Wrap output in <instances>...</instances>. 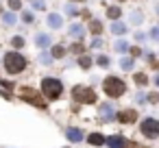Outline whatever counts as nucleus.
Returning a JSON list of instances; mask_svg holds the SVG:
<instances>
[{"label": "nucleus", "mask_w": 159, "mask_h": 148, "mask_svg": "<svg viewBox=\"0 0 159 148\" xmlns=\"http://www.w3.org/2000/svg\"><path fill=\"white\" fill-rule=\"evenodd\" d=\"M2 22H5L7 26H13V24H16V13H13V11L2 13Z\"/></svg>", "instance_id": "nucleus-16"}, {"label": "nucleus", "mask_w": 159, "mask_h": 148, "mask_svg": "<svg viewBox=\"0 0 159 148\" xmlns=\"http://www.w3.org/2000/svg\"><path fill=\"white\" fill-rule=\"evenodd\" d=\"M50 55H52L55 59H61V57L66 55V48H63V46H55V48L50 50Z\"/></svg>", "instance_id": "nucleus-19"}, {"label": "nucleus", "mask_w": 159, "mask_h": 148, "mask_svg": "<svg viewBox=\"0 0 159 148\" xmlns=\"http://www.w3.org/2000/svg\"><path fill=\"white\" fill-rule=\"evenodd\" d=\"M124 148H142V146H139V144H135V141H126V144H124Z\"/></svg>", "instance_id": "nucleus-36"}, {"label": "nucleus", "mask_w": 159, "mask_h": 148, "mask_svg": "<svg viewBox=\"0 0 159 148\" xmlns=\"http://www.w3.org/2000/svg\"><path fill=\"white\" fill-rule=\"evenodd\" d=\"M135 100H137V102H144V100H146V96H144V94H137V96H135Z\"/></svg>", "instance_id": "nucleus-38"}, {"label": "nucleus", "mask_w": 159, "mask_h": 148, "mask_svg": "<svg viewBox=\"0 0 159 148\" xmlns=\"http://www.w3.org/2000/svg\"><path fill=\"white\" fill-rule=\"evenodd\" d=\"M155 85L159 87V72H157V76H155Z\"/></svg>", "instance_id": "nucleus-39"}, {"label": "nucleus", "mask_w": 159, "mask_h": 148, "mask_svg": "<svg viewBox=\"0 0 159 148\" xmlns=\"http://www.w3.org/2000/svg\"><path fill=\"white\" fill-rule=\"evenodd\" d=\"M83 50H85L83 44H74V46H72V52H83Z\"/></svg>", "instance_id": "nucleus-34"}, {"label": "nucleus", "mask_w": 159, "mask_h": 148, "mask_svg": "<svg viewBox=\"0 0 159 148\" xmlns=\"http://www.w3.org/2000/svg\"><path fill=\"white\" fill-rule=\"evenodd\" d=\"M66 135H68V139H70L72 144L83 141V131H81V128H68V131H66Z\"/></svg>", "instance_id": "nucleus-9"}, {"label": "nucleus", "mask_w": 159, "mask_h": 148, "mask_svg": "<svg viewBox=\"0 0 159 148\" xmlns=\"http://www.w3.org/2000/svg\"><path fill=\"white\" fill-rule=\"evenodd\" d=\"M118 2H124V0H118Z\"/></svg>", "instance_id": "nucleus-41"}, {"label": "nucleus", "mask_w": 159, "mask_h": 148, "mask_svg": "<svg viewBox=\"0 0 159 148\" xmlns=\"http://www.w3.org/2000/svg\"><path fill=\"white\" fill-rule=\"evenodd\" d=\"M61 24H63L61 16H57V13H50V16H48V26H52V29H61Z\"/></svg>", "instance_id": "nucleus-12"}, {"label": "nucleus", "mask_w": 159, "mask_h": 148, "mask_svg": "<svg viewBox=\"0 0 159 148\" xmlns=\"http://www.w3.org/2000/svg\"><path fill=\"white\" fill-rule=\"evenodd\" d=\"M11 44H13L16 48H22V46H24V39H22V37H13V39H11Z\"/></svg>", "instance_id": "nucleus-29"}, {"label": "nucleus", "mask_w": 159, "mask_h": 148, "mask_svg": "<svg viewBox=\"0 0 159 148\" xmlns=\"http://www.w3.org/2000/svg\"><path fill=\"white\" fill-rule=\"evenodd\" d=\"M131 55H133V57H142V50H139V48H131Z\"/></svg>", "instance_id": "nucleus-37"}, {"label": "nucleus", "mask_w": 159, "mask_h": 148, "mask_svg": "<svg viewBox=\"0 0 159 148\" xmlns=\"http://www.w3.org/2000/svg\"><path fill=\"white\" fill-rule=\"evenodd\" d=\"M72 100L79 102V105H89V102H96V92L92 87H83V85H76L72 87Z\"/></svg>", "instance_id": "nucleus-4"}, {"label": "nucleus", "mask_w": 159, "mask_h": 148, "mask_svg": "<svg viewBox=\"0 0 159 148\" xmlns=\"http://www.w3.org/2000/svg\"><path fill=\"white\" fill-rule=\"evenodd\" d=\"M83 33H85V29H83L81 24H72V26H70V35H72V37H76V39H81V37H83Z\"/></svg>", "instance_id": "nucleus-15"}, {"label": "nucleus", "mask_w": 159, "mask_h": 148, "mask_svg": "<svg viewBox=\"0 0 159 148\" xmlns=\"http://www.w3.org/2000/svg\"><path fill=\"white\" fill-rule=\"evenodd\" d=\"M157 13H159V5H157Z\"/></svg>", "instance_id": "nucleus-40"}, {"label": "nucleus", "mask_w": 159, "mask_h": 148, "mask_svg": "<svg viewBox=\"0 0 159 148\" xmlns=\"http://www.w3.org/2000/svg\"><path fill=\"white\" fill-rule=\"evenodd\" d=\"M46 7V2H44V0H33V9H37V11H42Z\"/></svg>", "instance_id": "nucleus-27"}, {"label": "nucleus", "mask_w": 159, "mask_h": 148, "mask_svg": "<svg viewBox=\"0 0 159 148\" xmlns=\"http://www.w3.org/2000/svg\"><path fill=\"white\" fill-rule=\"evenodd\" d=\"M98 115H100V120H102V122H111V120L116 118V111H113V107H111V105H100Z\"/></svg>", "instance_id": "nucleus-8"}, {"label": "nucleus", "mask_w": 159, "mask_h": 148, "mask_svg": "<svg viewBox=\"0 0 159 148\" xmlns=\"http://www.w3.org/2000/svg\"><path fill=\"white\" fill-rule=\"evenodd\" d=\"M111 33H113V35H124V33H126V24L113 22V24H111Z\"/></svg>", "instance_id": "nucleus-14"}, {"label": "nucleus", "mask_w": 159, "mask_h": 148, "mask_svg": "<svg viewBox=\"0 0 159 148\" xmlns=\"http://www.w3.org/2000/svg\"><path fill=\"white\" fill-rule=\"evenodd\" d=\"M142 133L146 137H157L159 135V120H155V118L142 120Z\"/></svg>", "instance_id": "nucleus-6"}, {"label": "nucleus", "mask_w": 159, "mask_h": 148, "mask_svg": "<svg viewBox=\"0 0 159 148\" xmlns=\"http://www.w3.org/2000/svg\"><path fill=\"white\" fill-rule=\"evenodd\" d=\"M109 148H124V137H120V135H113V137H107V141H105Z\"/></svg>", "instance_id": "nucleus-10"}, {"label": "nucleus", "mask_w": 159, "mask_h": 148, "mask_svg": "<svg viewBox=\"0 0 159 148\" xmlns=\"http://www.w3.org/2000/svg\"><path fill=\"white\" fill-rule=\"evenodd\" d=\"M89 31H92V35H100V33H102V24H100L98 20H92V22H89Z\"/></svg>", "instance_id": "nucleus-17"}, {"label": "nucleus", "mask_w": 159, "mask_h": 148, "mask_svg": "<svg viewBox=\"0 0 159 148\" xmlns=\"http://www.w3.org/2000/svg\"><path fill=\"white\" fill-rule=\"evenodd\" d=\"M107 16H109V18L116 22V20L122 16V11H120V7H109V9H107Z\"/></svg>", "instance_id": "nucleus-18"}, {"label": "nucleus", "mask_w": 159, "mask_h": 148, "mask_svg": "<svg viewBox=\"0 0 159 148\" xmlns=\"http://www.w3.org/2000/svg\"><path fill=\"white\" fill-rule=\"evenodd\" d=\"M66 13H70V16H76L79 11H76V7H72V5H68V7H66Z\"/></svg>", "instance_id": "nucleus-33"}, {"label": "nucleus", "mask_w": 159, "mask_h": 148, "mask_svg": "<svg viewBox=\"0 0 159 148\" xmlns=\"http://www.w3.org/2000/svg\"><path fill=\"white\" fill-rule=\"evenodd\" d=\"M102 89H105V94H107L109 98H120V96L126 92V85H124V81L118 78V76H107L105 83H102Z\"/></svg>", "instance_id": "nucleus-2"}, {"label": "nucleus", "mask_w": 159, "mask_h": 148, "mask_svg": "<svg viewBox=\"0 0 159 148\" xmlns=\"http://www.w3.org/2000/svg\"><path fill=\"white\" fill-rule=\"evenodd\" d=\"M148 61H150V65H152V68H155V70L159 72V61H157V59H155L152 55H148Z\"/></svg>", "instance_id": "nucleus-30"}, {"label": "nucleus", "mask_w": 159, "mask_h": 148, "mask_svg": "<svg viewBox=\"0 0 159 148\" xmlns=\"http://www.w3.org/2000/svg\"><path fill=\"white\" fill-rule=\"evenodd\" d=\"M39 61H42V63H50V61H52V55H48V52H42V55H39Z\"/></svg>", "instance_id": "nucleus-26"}, {"label": "nucleus", "mask_w": 159, "mask_h": 148, "mask_svg": "<svg viewBox=\"0 0 159 148\" xmlns=\"http://www.w3.org/2000/svg\"><path fill=\"white\" fill-rule=\"evenodd\" d=\"M142 20H144V16H142L139 11H133V13H131V24H139Z\"/></svg>", "instance_id": "nucleus-22"}, {"label": "nucleus", "mask_w": 159, "mask_h": 148, "mask_svg": "<svg viewBox=\"0 0 159 148\" xmlns=\"http://www.w3.org/2000/svg\"><path fill=\"white\" fill-rule=\"evenodd\" d=\"M120 68H122V70H131V68H133V59H131V57H122V59H120Z\"/></svg>", "instance_id": "nucleus-20"}, {"label": "nucleus", "mask_w": 159, "mask_h": 148, "mask_svg": "<svg viewBox=\"0 0 159 148\" xmlns=\"http://www.w3.org/2000/svg\"><path fill=\"white\" fill-rule=\"evenodd\" d=\"M87 141H89V144H92V146H102V144H105V141H107V137H102V135H100V133H92V135H89V139H87Z\"/></svg>", "instance_id": "nucleus-13"}, {"label": "nucleus", "mask_w": 159, "mask_h": 148, "mask_svg": "<svg viewBox=\"0 0 159 148\" xmlns=\"http://www.w3.org/2000/svg\"><path fill=\"white\" fill-rule=\"evenodd\" d=\"M42 92H44V96L48 98V100H55V98H59L61 96V92H63V85H61V81H57V78H44L42 81Z\"/></svg>", "instance_id": "nucleus-5"}, {"label": "nucleus", "mask_w": 159, "mask_h": 148, "mask_svg": "<svg viewBox=\"0 0 159 148\" xmlns=\"http://www.w3.org/2000/svg\"><path fill=\"white\" fill-rule=\"evenodd\" d=\"M113 48H116L118 52H126V50H129V44H126L124 39H120V42H116V46H113Z\"/></svg>", "instance_id": "nucleus-21"}, {"label": "nucleus", "mask_w": 159, "mask_h": 148, "mask_svg": "<svg viewBox=\"0 0 159 148\" xmlns=\"http://www.w3.org/2000/svg\"><path fill=\"white\" fill-rule=\"evenodd\" d=\"M22 20H24L26 24H31V22H33V13H31V11H24V13H22Z\"/></svg>", "instance_id": "nucleus-28"}, {"label": "nucleus", "mask_w": 159, "mask_h": 148, "mask_svg": "<svg viewBox=\"0 0 159 148\" xmlns=\"http://www.w3.org/2000/svg\"><path fill=\"white\" fill-rule=\"evenodd\" d=\"M148 100L150 102H159V94H148Z\"/></svg>", "instance_id": "nucleus-35"}, {"label": "nucleus", "mask_w": 159, "mask_h": 148, "mask_svg": "<svg viewBox=\"0 0 159 148\" xmlns=\"http://www.w3.org/2000/svg\"><path fill=\"white\" fill-rule=\"evenodd\" d=\"M118 120L122 124H133V122H137V111L135 109H124V111L118 113Z\"/></svg>", "instance_id": "nucleus-7"}, {"label": "nucleus", "mask_w": 159, "mask_h": 148, "mask_svg": "<svg viewBox=\"0 0 159 148\" xmlns=\"http://www.w3.org/2000/svg\"><path fill=\"white\" fill-rule=\"evenodd\" d=\"M5 68L9 74H20L26 68V59L20 52H7L5 55Z\"/></svg>", "instance_id": "nucleus-3"}, {"label": "nucleus", "mask_w": 159, "mask_h": 148, "mask_svg": "<svg viewBox=\"0 0 159 148\" xmlns=\"http://www.w3.org/2000/svg\"><path fill=\"white\" fill-rule=\"evenodd\" d=\"M135 83H137V85H146V83H148V78H146V74H142V72H137V74H135Z\"/></svg>", "instance_id": "nucleus-23"}, {"label": "nucleus", "mask_w": 159, "mask_h": 148, "mask_svg": "<svg viewBox=\"0 0 159 148\" xmlns=\"http://www.w3.org/2000/svg\"><path fill=\"white\" fill-rule=\"evenodd\" d=\"M74 2H81V0H74Z\"/></svg>", "instance_id": "nucleus-42"}, {"label": "nucleus", "mask_w": 159, "mask_h": 148, "mask_svg": "<svg viewBox=\"0 0 159 148\" xmlns=\"http://www.w3.org/2000/svg\"><path fill=\"white\" fill-rule=\"evenodd\" d=\"M98 65H102V68H105V65H109V59H107L105 55H100V57H98Z\"/></svg>", "instance_id": "nucleus-31"}, {"label": "nucleus", "mask_w": 159, "mask_h": 148, "mask_svg": "<svg viewBox=\"0 0 159 148\" xmlns=\"http://www.w3.org/2000/svg\"><path fill=\"white\" fill-rule=\"evenodd\" d=\"M9 7H11V11H18L22 7V0H9Z\"/></svg>", "instance_id": "nucleus-25"}, {"label": "nucleus", "mask_w": 159, "mask_h": 148, "mask_svg": "<svg viewBox=\"0 0 159 148\" xmlns=\"http://www.w3.org/2000/svg\"><path fill=\"white\" fill-rule=\"evenodd\" d=\"M18 96H20V100H26L29 105H33V107H37V109H46L48 105H46V100L42 98V94L37 92V89H33V87H18Z\"/></svg>", "instance_id": "nucleus-1"}, {"label": "nucleus", "mask_w": 159, "mask_h": 148, "mask_svg": "<svg viewBox=\"0 0 159 148\" xmlns=\"http://www.w3.org/2000/svg\"><path fill=\"white\" fill-rule=\"evenodd\" d=\"M79 65H81V68H89V65H92V59H89V57H81V59H79Z\"/></svg>", "instance_id": "nucleus-24"}, {"label": "nucleus", "mask_w": 159, "mask_h": 148, "mask_svg": "<svg viewBox=\"0 0 159 148\" xmlns=\"http://www.w3.org/2000/svg\"><path fill=\"white\" fill-rule=\"evenodd\" d=\"M35 46H39V48H46V46H50V35H44V33L35 35Z\"/></svg>", "instance_id": "nucleus-11"}, {"label": "nucleus", "mask_w": 159, "mask_h": 148, "mask_svg": "<svg viewBox=\"0 0 159 148\" xmlns=\"http://www.w3.org/2000/svg\"><path fill=\"white\" fill-rule=\"evenodd\" d=\"M150 37H152L155 42H159V26H155V29L150 31Z\"/></svg>", "instance_id": "nucleus-32"}]
</instances>
